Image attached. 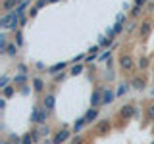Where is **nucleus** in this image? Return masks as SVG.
<instances>
[{
    "label": "nucleus",
    "instance_id": "2f4dec72",
    "mask_svg": "<svg viewBox=\"0 0 154 144\" xmlns=\"http://www.w3.org/2000/svg\"><path fill=\"white\" fill-rule=\"evenodd\" d=\"M143 12V8L141 6H135L133 10H131V17H139V14Z\"/></svg>",
    "mask_w": 154,
    "mask_h": 144
},
{
    "label": "nucleus",
    "instance_id": "09e8293b",
    "mask_svg": "<svg viewBox=\"0 0 154 144\" xmlns=\"http://www.w3.org/2000/svg\"><path fill=\"white\" fill-rule=\"evenodd\" d=\"M45 144H52V140H45Z\"/></svg>",
    "mask_w": 154,
    "mask_h": 144
},
{
    "label": "nucleus",
    "instance_id": "a211bd4d",
    "mask_svg": "<svg viewBox=\"0 0 154 144\" xmlns=\"http://www.w3.org/2000/svg\"><path fill=\"white\" fill-rule=\"evenodd\" d=\"M29 4H31V0H21V2H19V6L16 8V14H17L19 17H21L23 14H25V10H27V6H29Z\"/></svg>",
    "mask_w": 154,
    "mask_h": 144
},
{
    "label": "nucleus",
    "instance_id": "f257e3e1",
    "mask_svg": "<svg viewBox=\"0 0 154 144\" xmlns=\"http://www.w3.org/2000/svg\"><path fill=\"white\" fill-rule=\"evenodd\" d=\"M118 62H119V67H122L123 71H133L135 67H137V62L133 60V56H129V54H119L118 58Z\"/></svg>",
    "mask_w": 154,
    "mask_h": 144
},
{
    "label": "nucleus",
    "instance_id": "ea45409f",
    "mask_svg": "<svg viewBox=\"0 0 154 144\" xmlns=\"http://www.w3.org/2000/svg\"><path fill=\"white\" fill-rule=\"evenodd\" d=\"M110 54H112V52H110V50H108V52H106V54H102V56H100V58H98V60H100V62H104V60H106V58H110Z\"/></svg>",
    "mask_w": 154,
    "mask_h": 144
},
{
    "label": "nucleus",
    "instance_id": "f8f14e48",
    "mask_svg": "<svg viewBox=\"0 0 154 144\" xmlns=\"http://www.w3.org/2000/svg\"><path fill=\"white\" fill-rule=\"evenodd\" d=\"M66 67H67V62H58V64L48 67V73H50V75H58V73H62Z\"/></svg>",
    "mask_w": 154,
    "mask_h": 144
},
{
    "label": "nucleus",
    "instance_id": "1a4fd4ad",
    "mask_svg": "<svg viewBox=\"0 0 154 144\" xmlns=\"http://www.w3.org/2000/svg\"><path fill=\"white\" fill-rule=\"evenodd\" d=\"M116 98H118V96H116V92L112 88H106L104 90V94H102V106H110V104H114L116 102Z\"/></svg>",
    "mask_w": 154,
    "mask_h": 144
},
{
    "label": "nucleus",
    "instance_id": "c03bdc74",
    "mask_svg": "<svg viewBox=\"0 0 154 144\" xmlns=\"http://www.w3.org/2000/svg\"><path fill=\"white\" fill-rule=\"evenodd\" d=\"M21 94H29V86H23V88H21Z\"/></svg>",
    "mask_w": 154,
    "mask_h": 144
},
{
    "label": "nucleus",
    "instance_id": "f3484780",
    "mask_svg": "<svg viewBox=\"0 0 154 144\" xmlns=\"http://www.w3.org/2000/svg\"><path fill=\"white\" fill-rule=\"evenodd\" d=\"M137 65H139V71H144V69H148L150 62H148V58H146V56H139V60H137Z\"/></svg>",
    "mask_w": 154,
    "mask_h": 144
},
{
    "label": "nucleus",
    "instance_id": "72a5a7b5",
    "mask_svg": "<svg viewBox=\"0 0 154 144\" xmlns=\"http://www.w3.org/2000/svg\"><path fill=\"white\" fill-rule=\"evenodd\" d=\"M64 79H66V73H64V71H62V73H58V75H54V81H56V83H62Z\"/></svg>",
    "mask_w": 154,
    "mask_h": 144
},
{
    "label": "nucleus",
    "instance_id": "79ce46f5",
    "mask_svg": "<svg viewBox=\"0 0 154 144\" xmlns=\"http://www.w3.org/2000/svg\"><path fill=\"white\" fill-rule=\"evenodd\" d=\"M37 69H38V71H45L46 67H45V64H41V62H38V64H37Z\"/></svg>",
    "mask_w": 154,
    "mask_h": 144
},
{
    "label": "nucleus",
    "instance_id": "6e6552de",
    "mask_svg": "<svg viewBox=\"0 0 154 144\" xmlns=\"http://www.w3.org/2000/svg\"><path fill=\"white\" fill-rule=\"evenodd\" d=\"M42 108L48 110V112H54V108H56V96L54 94H46V98L42 100Z\"/></svg>",
    "mask_w": 154,
    "mask_h": 144
},
{
    "label": "nucleus",
    "instance_id": "37998d69",
    "mask_svg": "<svg viewBox=\"0 0 154 144\" xmlns=\"http://www.w3.org/2000/svg\"><path fill=\"white\" fill-rule=\"evenodd\" d=\"M31 134H33V138H35V142L38 140V131H31Z\"/></svg>",
    "mask_w": 154,
    "mask_h": 144
},
{
    "label": "nucleus",
    "instance_id": "20e7f679",
    "mask_svg": "<svg viewBox=\"0 0 154 144\" xmlns=\"http://www.w3.org/2000/svg\"><path fill=\"white\" fill-rule=\"evenodd\" d=\"M67 140H71V129H60L52 136V144H64Z\"/></svg>",
    "mask_w": 154,
    "mask_h": 144
},
{
    "label": "nucleus",
    "instance_id": "a878e982",
    "mask_svg": "<svg viewBox=\"0 0 154 144\" xmlns=\"http://www.w3.org/2000/svg\"><path fill=\"white\" fill-rule=\"evenodd\" d=\"M83 142H85L83 134H75V136H71V140H69V144H83Z\"/></svg>",
    "mask_w": 154,
    "mask_h": 144
},
{
    "label": "nucleus",
    "instance_id": "c9c22d12",
    "mask_svg": "<svg viewBox=\"0 0 154 144\" xmlns=\"http://www.w3.org/2000/svg\"><path fill=\"white\" fill-rule=\"evenodd\" d=\"M17 71L19 73H27V65L25 64H17Z\"/></svg>",
    "mask_w": 154,
    "mask_h": 144
},
{
    "label": "nucleus",
    "instance_id": "9d476101",
    "mask_svg": "<svg viewBox=\"0 0 154 144\" xmlns=\"http://www.w3.org/2000/svg\"><path fill=\"white\" fill-rule=\"evenodd\" d=\"M19 2L21 0H2V10L4 12H16V8L19 6Z\"/></svg>",
    "mask_w": 154,
    "mask_h": 144
},
{
    "label": "nucleus",
    "instance_id": "de8ad7c7",
    "mask_svg": "<svg viewBox=\"0 0 154 144\" xmlns=\"http://www.w3.org/2000/svg\"><path fill=\"white\" fill-rule=\"evenodd\" d=\"M2 144H12V142H10V140H4V142H2Z\"/></svg>",
    "mask_w": 154,
    "mask_h": 144
},
{
    "label": "nucleus",
    "instance_id": "5fc2aeb1",
    "mask_svg": "<svg viewBox=\"0 0 154 144\" xmlns=\"http://www.w3.org/2000/svg\"><path fill=\"white\" fill-rule=\"evenodd\" d=\"M146 2H148V0H146Z\"/></svg>",
    "mask_w": 154,
    "mask_h": 144
},
{
    "label": "nucleus",
    "instance_id": "603ef678",
    "mask_svg": "<svg viewBox=\"0 0 154 144\" xmlns=\"http://www.w3.org/2000/svg\"><path fill=\"white\" fill-rule=\"evenodd\" d=\"M152 75H154V67H152Z\"/></svg>",
    "mask_w": 154,
    "mask_h": 144
},
{
    "label": "nucleus",
    "instance_id": "5701e85b",
    "mask_svg": "<svg viewBox=\"0 0 154 144\" xmlns=\"http://www.w3.org/2000/svg\"><path fill=\"white\" fill-rule=\"evenodd\" d=\"M100 46H104V48H110L114 44V38H108V37H100V42H98Z\"/></svg>",
    "mask_w": 154,
    "mask_h": 144
},
{
    "label": "nucleus",
    "instance_id": "0eeeda50",
    "mask_svg": "<svg viewBox=\"0 0 154 144\" xmlns=\"http://www.w3.org/2000/svg\"><path fill=\"white\" fill-rule=\"evenodd\" d=\"M102 94H104V90H100V88L93 90V94H91V108H98L102 104Z\"/></svg>",
    "mask_w": 154,
    "mask_h": 144
},
{
    "label": "nucleus",
    "instance_id": "e433bc0d",
    "mask_svg": "<svg viewBox=\"0 0 154 144\" xmlns=\"http://www.w3.org/2000/svg\"><path fill=\"white\" fill-rule=\"evenodd\" d=\"M27 21H29V19H27L25 16H21V17H19V27H25V25H27Z\"/></svg>",
    "mask_w": 154,
    "mask_h": 144
},
{
    "label": "nucleus",
    "instance_id": "8fccbe9b",
    "mask_svg": "<svg viewBox=\"0 0 154 144\" xmlns=\"http://www.w3.org/2000/svg\"><path fill=\"white\" fill-rule=\"evenodd\" d=\"M150 94H152V96H154V88H152V90H150Z\"/></svg>",
    "mask_w": 154,
    "mask_h": 144
},
{
    "label": "nucleus",
    "instance_id": "6ab92c4d",
    "mask_svg": "<svg viewBox=\"0 0 154 144\" xmlns=\"http://www.w3.org/2000/svg\"><path fill=\"white\" fill-rule=\"evenodd\" d=\"M85 71V64H75L73 67L69 69V75H73V77H77V75H81Z\"/></svg>",
    "mask_w": 154,
    "mask_h": 144
},
{
    "label": "nucleus",
    "instance_id": "c756f323",
    "mask_svg": "<svg viewBox=\"0 0 154 144\" xmlns=\"http://www.w3.org/2000/svg\"><path fill=\"white\" fill-rule=\"evenodd\" d=\"M146 115H148V119H152V121H154V104H148L146 106Z\"/></svg>",
    "mask_w": 154,
    "mask_h": 144
},
{
    "label": "nucleus",
    "instance_id": "4c0bfd02",
    "mask_svg": "<svg viewBox=\"0 0 154 144\" xmlns=\"http://www.w3.org/2000/svg\"><path fill=\"white\" fill-rule=\"evenodd\" d=\"M37 14H38V8H35V6H33L31 10H29V17H35Z\"/></svg>",
    "mask_w": 154,
    "mask_h": 144
},
{
    "label": "nucleus",
    "instance_id": "bb28decb",
    "mask_svg": "<svg viewBox=\"0 0 154 144\" xmlns=\"http://www.w3.org/2000/svg\"><path fill=\"white\" fill-rule=\"evenodd\" d=\"M123 25H125V23H122V21H116V25L112 27L116 35H119V33H123Z\"/></svg>",
    "mask_w": 154,
    "mask_h": 144
},
{
    "label": "nucleus",
    "instance_id": "9b49d317",
    "mask_svg": "<svg viewBox=\"0 0 154 144\" xmlns=\"http://www.w3.org/2000/svg\"><path fill=\"white\" fill-rule=\"evenodd\" d=\"M31 85H33L35 94H41L42 90H45V81H42L41 77H33V79H31Z\"/></svg>",
    "mask_w": 154,
    "mask_h": 144
},
{
    "label": "nucleus",
    "instance_id": "f704fd0d",
    "mask_svg": "<svg viewBox=\"0 0 154 144\" xmlns=\"http://www.w3.org/2000/svg\"><path fill=\"white\" fill-rule=\"evenodd\" d=\"M46 4H48V0H37V4H35V8H38V10H41V8H45V6H46Z\"/></svg>",
    "mask_w": 154,
    "mask_h": 144
},
{
    "label": "nucleus",
    "instance_id": "393cba45",
    "mask_svg": "<svg viewBox=\"0 0 154 144\" xmlns=\"http://www.w3.org/2000/svg\"><path fill=\"white\" fill-rule=\"evenodd\" d=\"M21 144H35V138H33L31 133H25L21 136Z\"/></svg>",
    "mask_w": 154,
    "mask_h": 144
},
{
    "label": "nucleus",
    "instance_id": "473e14b6",
    "mask_svg": "<svg viewBox=\"0 0 154 144\" xmlns=\"http://www.w3.org/2000/svg\"><path fill=\"white\" fill-rule=\"evenodd\" d=\"M96 58H98V54H89L85 58V64H93V62L96 60Z\"/></svg>",
    "mask_w": 154,
    "mask_h": 144
},
{
    "label": "nucleus",
    "instance_id": "cd10ccee",
    "mask_svg": "<svg viewBox=\"0 0 154 144\" xmlns=\"http://www.w3.org/2000/svg\"><path fill=\"white\" fill-rule=\"evenodd\" d=\"M2 94H4V98H10V96L14 94V86H6V88H2Z\"/></svg>",
    "mask_w": 154,
    "mask_h": 144
},
{
    "label": "nucleus",
    "instance_id": "f03ea898",
    "mask_svg": "<svg viewBox=\"0 0 154 144\" xmlns=\"http://www.w3.org/2000/svg\"><path fill=\"white\" fill-rule=\"evenodd\" d=\"M137 113H139V110L135 108L133 104H123L122 108L118 110V115H119V117L123 119V121H127V119H131L133 115H137Z\"/></svg>",
    "mask_w": 154,
    "mask_h": 144
},
{
    "label": "nucleus",
    "instance_id": "49530a36",
    "mask_svg": "<svg viewBox=\"0 0 154 144\" xmlns=\"http://www.w3.org/2000/svg\"><path fill=\"white\" fill-rule=\"evenodd\" d=\"M56 2H60V0H48V4H56Z\"/></svg>",
    "mask_w": 154,
    "mask_h": 144
},
{
    "label": "nucleus",
    "instance_id": "864d4df0",
    "mask_svg": "<svg viewBox=\"0 0 154 144\" xmlns=\"http://www.w3.org/2000/svg\"><path fill=\"white\" fill-rule=\"evenodd\" d=\"M152 144H154V140H152Z\"/></svg>",
    "mask_w": 154,
    "mask_h": 144
},
{
    "label": "nucleus",
    "instance_id": "58836bf2",
    "mask_svg": "<svg viewBox=\"0 0 154 144\" xmlns=\"http://www.w3.org/2000/svg\"><path fill=\"white\" fill-rule=\"evenodd\" d=\"M85 58H87L85 54H79V56H75V58H73V62H75V64H79V62H83V60H85Z\"/></svg>",
    "mask_w": 154,
    "mask_h": 144
},
{
    "label": "nucleus",
    "instance_id": "412c9836",
    "mask_svg": "<svg viewBox=\"0 0 154 144\" xmlns=\"http://www.w3.org/2000/svg\"><path fill=\"white\" fill-rule=\"evenodd\" d=\"M129 86H131L129 83H119L118 90H116V96H118V98H119V96H123V94H125V92L129 90Z\"/></svg>",
    "mask_w": 154,
    "mask_h": 144
},
{
    "label": "nucleus",
    "instance_id": "423d86ee",
    "mask_svg": "<svg viewBox=\"0 0 154 144\" xmlns=\"http://www.w3.org/2000/svg\"><path fill=\"white\" fill-rule=\"evenodd\" d=\"M17 19H19V16H17V14L16 12H8L6 14V16H4L2 19H0V25H2L4 29H8L10 25H12V23L14 21H17Z\"/></svg>",
    "mask_w": 154,
    "mask_h": 144
},
{
    "label": "nucleus",
    "instance_id": "7c9ffc66",
    "mask_svg": "<svg viewBox=\"0 0 154 144\" xmlns=\"http://www.w3.org/2000/svg\"><path fill=\"white\" fill-rule=\"evenodd\" d=\"M8 85H10V77L8 75H2V79H0V86H2V88H6Z\"/></svg>",
    "mask_w": 154,
    "mask_h": 144
},
{
    "label": "nucleus",
    "instance_id": "4468645a",
    "mask_svg": "<svg viewBox=\"0 0 154 144\" xmlns=\"http://www.w3.org/2000/svg\"><path fill=\"white\" fill-rule=\"evenodd\" d=\"M98 108H89V112L85 113V119H87V125L89 123H93V121H96V119H98Z\"/></svg>",
    "mask_w": 154,
    "mask_h": 144
},
{
    "label": "nucleus",
    "instance_id": "a19ab883",
    "mask_svg": "<svg viewBox=\"0 0 154 144\" xmlns=\"http://www.w3.org/2000/svg\"><path fill=\"white\" fill-rule=\"evenodd\" d=\"M144 2H146V0H135V6H144Z\"/></svg>",
    "mask_w": 154,
    "mask_h": 144
},
{
    "label": "nucleus",
    "instance_id": "aec40b11",
    "mask_svg": "<svg viewBox=\"0 0 154 144\" xmlns=\"http://www.w3.org/2000/svg\"><path fill=\"white\" fill-rule=\"evenodd\" d=\"M17 44H16V42H10V44H8V48H6V56H10V58H14V56H16L17 54Z\"/></svg>",
    "mask_w": 154,
    "mask_h": 144
},
{
    "label": "nucleus",
    "instance_id": "c85d7f7f",
    "mask_svg": "<svg viewBox=\"0 0 154 144\" xmlns=\"http://www.w3.org/2000/svg\"><path fill=\"white\" fill-rule=\"evenodd\" d=\"M16 44L17 46H23V35H21V31H19V29L16 31Z\"/></svg>",
    "mask_w": 154,
    "mask_h": 144
},
{
    "label": "nucleus",
    "instance_id": "2eb2a0df",
    "mask_svg": "<svg viewBox=\"0 0 154 144\" xmlns=\"http://www.w3.org/2000/svg\"><path fill=\"white\" fill-rule=\"evenodd\" d=\"M96 131H98V134H106L110 131V121L108 119H100L98 125H96Z\"/></svg>",
    "mask_w": 154,
    "mask_h": 144
},
{
    "label": "nucleus",
    "instance_id": "4be33fe9",
    "mask_svg": "<svg viewBox=\"0 0 154 144\" xmlns=\"http://www.w3.org/2000/svg\"><path fill=\"white\" fill-rule=\"evenodd\" d=\"M25 81H27V73H17L14 77V83L16 85H25Z\"/></svg>",
    "mask_w": 154,
    "mask_h": 144
},
{
    "label": "nucleus",
    "instance_id": "39448f33",
    "mask_svg": "<svg viewBox=\"0 0 154 144\" xmlns=\"http://www.w3.org/2000/svg\"><path fill=\"white\" fill-rule=\"evenodd\" d=\"M150 31H152V21L150 19H143L141 25H139V37L141 38L150 37Z\"/></svg>",
    "mask_w": 154,
    "mask_h": 144
},
{
    "label": "nucleus",
    "instance_id": "ddd939ff",
    "mask_svg": "<svg viewBox=\"0 0 154 144\" xmlns=\"http://www.w3.org/2000/svg\"><path fill=\"white\" fill-rule=\"evenodd\" d=\"M131 86L135 90H144V88H146V81H144V77H133V79H131Z\"/></svg>",
    "mask_w": 154,
    "mask_h": 144
},
{
    "label": "nucleus",
    "instance_id": "b1692460",
    "mask_svg": "<svg viewBox=\"0 0 154 144\" xmlns=\"http://www.w3.org/2000/svg\"><path fill=\"white\" fill-rule=\"evenodd\" d=\"M8 44H10V42L6 40V35H0V52H2V54H6Z\"/></svg>",
    "mask_w": 154,
    "mask_h": 144
},
{
    "label": "nucleus",
    "instance_id": "a18cd8bd",
    "mask_svg": "<svg viewBox=\"0 0 154 144\" xmlns=\"http://www.w3.org/2000/svg\"><path fill=\"white\" fill-rule=\"evenodd\" d=\"M118 21H122V23H125V16H122V14H119V16H118Z\"/></svg>",
    "mask_w": 154,
    "mask_h": 144
},
{
    "label": "nucleus",
    "instance_id": "3c124183",
    "mask_svg": "<svg viewBox=\"0 0 154 144\" xmlns=\"http://www.w3.org/2000/svg\"><path fill=\"white\" fill-rule=\"evenodd\" d=\"M152 131H154V121H152Z\"/></svg>",
    "mask_w": 154,
    "mask_h": 144
},
{
    "label": "nucleus",
    "instance_id": "dca6fc26",
    "mask_svg": "<svg viewBox=\"0 0 154 144\" xmlns=\"http://www.w3.org/2000/svg\"><path fill=\"white\" fill-rule=\"evenodd\" d=\"M85 125H87V119H85V115H83V117H79V119H77V121L73 123V127H71V131H73L75 134H79L81 131H83V127H85Z\"/></svg>",
    "mask_w": 154,
    "mask_h": 144
},
{
    "label": "nucleus",
    "instance_id": "7ed1b4c3",
    "mask_svg": "<svg viewBox=\"0 0 154 144\" xmlns=\"http://www.w3.org/2000/svg\"><path fill=\"white\" fill-rule=\"evenodd\" d=\"M46 117H48V110L38 108V106H35V108H33L31 123H46Z\"/></svg>",
    "mask_w": 154,
    "mask_h": 144
}]
</instances>
